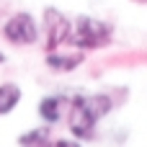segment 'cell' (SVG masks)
<instances>
[{
  "mask_svg": "<svg viewBox=\"0 0 147 147\" xmlns=\"http://www.w3.org/2000/svg\"><path fill=\"white\" fill-rule=\"evenodd\" d=\"M3 36L5 41H10L13 47H31L39 41V23L31 13L21 10L13 13L5 23H3Z\"/></svg>",
  "mask_w": 147,
  "mask_h": 147,
  "instance_id": "cell-3",
  "label": "cell"
},
{
  "mask_svg": "<svg viewBox=\"0 0 147 147\" xmlns=\"http://www.w3.org/2000/svg\"><path fill=\"white\" fill-rule=\"evenodd\" d=\"M111 36H114L111 23H106V21H101L96 16H78L72 21V39H70V44H75L83 52H93V49L109 47Z\"/></svg>",
  "mask_w": 147,
  "mask_h": 147,
  "instance_id": "cell-2",
  "label": "cell"
},
{
  "mask_svg": "<svg viewBox=\"0 0 147 147\" xmlns=\"http://www.w3.org/2000/svg\"><path fill=\"white\" fill-rule=\"evenodd\" d=\"M44 31H47V52L62 49L72 39V21L59 8H47L44 10Z\"/></svg>",
  "mask_w": 147,
  "mask_h": 147,
  "instance_id": "cell-4",
  "label": "cell"
},
{
  "mask_svg": "<svg viewBox=\"0 0 147 147\" xmlns=\"http://www.w3.org/2000/svg\"><path fill=\"white\" fill-rule=\"evenodd\" d=\"M142 3H145V0H142Z\"/></svg>",
  "mask_w": 147,
  "mask_h": 147,
  "instance_id": "cell-11",
  "label": "cell"
},
{
  "mask_svg": "<svg viewBox=\"0 0 147 147\" xmlns=\"http://www.w3.org/2000/svg\"><path fill=\"white\" fill-rule=\"evenodd\" d=\"M21 98H23V90H21L18 83H10V80L8 83H0V116L13 114L18 109Z\"/></svg>",
  "mask_w": 147,
  "mask_h": 147,
  "instance_id": "cell-7",
  "label": "cell"
},
{
  "mask_svg": "<svg viewBox=\"0 0 147 147\" xmlns=\"http://www.w3.org/2000/svg\"><path fill=\"white\" fill-rule=\"evenodd\" d=\"M44 147H83V145H80V140H75V137H70V140H67V137H59V140H52V137H49V142Z\"/></svg>",
  "mask_w": 147,
  "mask_h": 147,
  "instance_id": "cell-9",
  "label": "cell"
},
{
  "mask_svg": "<svg viewBox=\"0 0 147 147\" xmlns=\"http://www.w3.org/2000/svg\"><path fill=\"white\" fill-rule=\"evenodd\" d=\"M47 142H49V127L47 124H41L36 129H28L18 137V147H44Z\"/></svg>",
  "mask_w": 147,
  "mask_h": 147,
  "instance_id": "cell-8",
  "label": "cell"
},
{
  "mask_svg": "<svg viewBox=\"0 0 147 147\" xmlns=\"http://www.w3.org/2000/svg\"><path fill=\"white\" fill-rule=\"evenodd\" d=\"M44 62L49 70L54 72H72L78 70L83 62H85V52L83 49H75V52H62V49H52L44 54Z\"/></svg>",
  "mask_w": 147,
  "mask_h": 147,
  "instance_id": "cell-5",
  "label": "cell"
},
{
  "mask_svg": "<svg viewBox=\"0 0 147 147\" xmlns=\"http://www.w3.org/2000/svg\"><path fill=\"white\" fill-rule=\"evenodd\" d=\"M145 3H147V0H145Z\"/></svg>",
  "mask_w": 147,
  "mask_h": 147,
  "instance_id": "cell-12",
  "label": "cell"
},
{
  "mask_svg": "<svg viewBox=\"0 0 147 147\" xmlns=\"http://www.w3.org/2000/svg\"><path fill=\"white\" fill-rule=\"evenodd\" d=\"M3 62H5V54H3V52H0V65H3Z\"/></svg>",
  "mask_w": 147,
  "mask_h": 147,
  "instance_id": "cell-10",
  "label": "cell"
},
{
  "mask_svg": "<svg viewBox=\"0 0 147 147\" xmlns=\"http://www.w3.org/2000/svg\"><path fill=\"white\" fill-rule=\"evenodd\" d=\"M67 103H70V101H67L65 96H44V98L39 101V106H36L39 119H41L47 127L59 124L62 116H65V111H67Z\"/></svg>",
  "mask_w": 147,
  "mask_h": 147,
  "instance_id": "cell-6",
  "label": "cell"
},
{
  "mask_svg": "<svg viewBox=\"0 0 147 147\" xmlns=\"http://www.w3.org/2000/svg\"><path fill=\"white\" fill-rule=\"evenodd\" d=\"M114 109V101L106 93L75 96L67 103V127L75 140H93L98 121Z\"/></svg>",
  "mask_w": 147,
  "mask_h": 147,
  "instance_id": "cell-1",
  "label": "cell"
}]
</instances>
